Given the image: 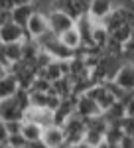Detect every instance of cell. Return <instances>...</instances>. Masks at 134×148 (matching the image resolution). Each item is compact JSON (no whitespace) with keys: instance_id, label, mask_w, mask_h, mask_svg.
Instances as JSON below:
<instances>
[{"instance_id":"6da1fadb","label":"cell","mask_w":134,"mask_h":148,"mask_svg":"<svg viewBox=\"0 0 134 148\" xmlns=\"http://www.w3.org/2000/svg\"><path fill=\"white\" fill-rule=\"evenodd\" d=\"M61 126L65 130V146H83V136H85V130H87V121L81 114L73 113Z\"/></svg>"},{"instance_id":"7a4b0ae2","label":"cell","mask_w":134,"mask_h":148,"mask_svg":"<svg viewBox=\"0 0 134 148\" xmlns=\"http://www.w3.org/2000/svg\"><path fill=\"white\" fill-rule=\"evenodd\" d=\"M47 14V24H49V30L53 32V34H63L67 28H71V26H75V18L73 16H69L65 10H61V8H49V10L45 12Z\"/></svg>"},{"instance_id":"3957f363","label":"cell","mask_w":134,"mask_h":148,"mask_svg":"<svg viewBox=\"0 0 134 148\" xmlns=\"http://www.w3.org/2000/svg\"><path fill=\"white\" fill-rule=\"evenodd\" d=\"M75 113L81 114L87 121V119L103 114V111H100V107L97 105V101L91 97L89 93H79V95H75Z\"/></svg>"},{"instance_id":"277c9868","label":"cell","mask_w":134,"mask_h":148,"mask_svg":"<svg viewBox=\"0 0 134 148\" xmlns=\"http://www.w3.org/2000/svg\"><path fill=\"white\" fill-rule=\"evenodd\" d=\"M24 28H26V36H28V38H34V40L42 38L45 32H49L47 14L42 12V10H36L32 16H30V20H28V24H26Z\"/></svg>"},{"instance_id":"5b68a950","label":"cell","mask_w":134,"mask_h":148,"mask_svg":"<svg viewBox=\"0 0 134 148\" xmlns=\"http://www.w3.org/2000/svg\"><path fill=\"white\" fill-rule=\"evenodd\" d=\"M42 144L47 148H59L65 146V130L63 126L51 123V125L44 126V132H42Z\"/></svg>"},{"instance_id":"8992f818","label":"cell","mask_w":134,"mask_h":148,"mask_svg":"<svg viewBox=\"0 0 134 148\" xmlns=\"http://www.w3.org/2000/svg\"><path fill=\"white\" fill-rule=\"evenodd\" d=\"M24 121H34L42 126H47L55 123V114L47 107H36V105H28L24 109Z\"/></svg>"},{"instance_id":"52a82bcc","label":"cell","mask_w":134,"mask_h":148,"mask_svg":"<svg viewBox=\"0 0 134 148\" xmlns=\"http://www.w3.org/2000/svg\"><path fill=\"white\" fill-rule=\"evenodd\" d=\"M112 81L122 89V91H134V61L124 59L118 71L114 73Z\"/></svg>"},{"instance_id":"ba28073f","label":"cell","mask_w":134,"mask_h":148,"mask_svg":"<svg viewBox=\"0 0 134 148\" xmlns=\"http://www.w3.org/2000/svg\"><path fill=\"white\" fill-rule=\"evenodd\" d=\"M26 38V28L20 26L14 20H6V22L0 26V42L2 44H10V42H22Z\"/></svg>"},{"instance_id":"9c48e42d","label":"cell","mask_w":134,"mask_h":148,"mask_svg":"<svg viewBox=\"0 0 134 148\" xmlns=\"http://www.w3.org/2000/svg\"><path fill=\"white\" fill-rule=\"evenodd\" d=\"M114 6H116L114 0H89L87 14H89L91 20H95V22H103V20L114 10Z\"/></svg>"},{"instance_id":"30bf717a","label":"cell","mask_w":134,"mask_h":148,"mask_svg":"<svg viewBox=\"0 0 134 148\" xmlns=\"http://www.w3.org/2000/svg\"><path fill=\"white\" fill-rule=\"evenodd\" d=\"M22 136L26 138L28 146H44L42 144V132H44V126L34 123V121H22V128H20Z\"/></svg>"},{"instance_id":"8fae6325","label":"cell","mask_w":134,"mask_h":148,"mask_svg":"<svg viewBox=\"0 0 134 148\" xmlns=\"http://www.w3.org/2000/svg\"><path fill=\"white\" fill-rule=\"evenodd\" d=\"M109 40H111V32H109V28H107L103 22H95V26H93V34H91V44L105 51V47H107V44H109Z\"/></svg>"},{"instance_id":"7c38bea8","label":"cell","mask_w":134,"mask_h":148,"mask_svg":"<svg viewBox=\"0 0 134 148\" xmlns=\"http://www.w3.org/2000/svg\"><path fill=\"white\" fill-rule=\"evenodd\" d=\"M34 12H36V6L32 4H18V6H12L10 10V18L14 22H18L20 26H26L28 20H30V16H32Z\"/></svg>"},{"instance_id":"4fadbf2b","label":"cell","mask_w":134,"mask_h":148,"mask_svg":"<svg viewBox=\"0 0 134 148\" xmlns=\"http://www.w3.org/2000/svg\"><path fill=\"white\" fill-rule=\"evenodd\" d=\"M59 40H61V42H63L69 49H73V51L83 46V38H81V32L77 30V26L67 28L63 34H59Z\"/></svg>"},{"instance_id":"5bb4252c","label":"cell","mask_w":134,"mask_h":148,"mask_svg":"<svg viewBox=\"0 0 134 148\" xmlns=\"http://www.w3.org/2000/svg\"><path fill=\"white\" fill-rule=\"evenodd\" d=\"M18 89H20V83H18V79H16V75H14V73L4 75V77L0 79V101L12 97Z\"/></svg>"},{"instance_id":"9a60e30c","label":"cell","mask_w":134,"mask_h":148,"mask_svg":"<svg viewBox=\"0 0 134 148\" xmlns=\"http://www.w3.org/2000/svg\"><path fill=\"white\" fill-rule=\"evenodd\" d=\"M124 136V130L118 126V123H109L105 130V146H120V140Z\"/></svg>"},{"instance_id":"2e32d148","label":"cell","mask_w":134,"mask_h":148,"mask_svg":"<svg viewBox=\"0 0 134 148\" xmlns=\"http://www.w3.org/2000/svg\"><path fill=\"white\" fill-rule=\"evenodd\" d=\"M4 59L6 63H16L22 59V42H10V44H4Z\"/></svg>"},{"instance_id":"e0dca14e","label":"cell","mask_w":134,"mask_h":148,"mask_svg":"<svg viewBox=\"0 0 134 148\" xmlns=\"http://www.w3.org/2000/svg\"><path fill=\"white\" fill-rule=\"evenodd\" d=\"M132 30H134V26L130 22H124L122 26H118V28H114L111 32V38L114 40V42H118V44H126L130 38H132Z\"/></svg>"},{"instance_id":"ac0fdd59","label":"cell","mask_w":134,"mask_h":148,"mask_svg":"<svg viewBox=\"0 0 134 148\" xmlns=\"http://www.w3.org/2000/svg\"><path fill=\"white\" fill-rule=\"evenodd\" d=\"M8 148H28V142L22 136V132H14L8 136Z\"/></svg>"},{"instance_id":"d6986e66","label":"cell","mask_w":134,"mask_h":148,"mask_svg":"<svg viewBox=\"0 0 134 148\" xmlns=\"http://www.w3.org/2000/svg\"><path fill=\"white\" fill-rule=\"evenodd\" d=\"M118 126L126 134H134V114H124L122 119L118 121Z\"/></svg>"},{"instance_id":"ffe728a7","label":"cell","mask_w":134,"mask_h":148,"mask_svg":"<svg viewBox=\"0 0 134 148\" xmlns=\"http://www.w3.org/2000/svg\"><path fill=\"white\" fill-rule=\"evenodd\" d=\"M8 136H10V132H8L6 121L0 116V146H6V148H8Z\"/></svg>"},{"instance_id":"44dd1931","label":"cell","mask_w":134,"mask_h":148,"mask_svg":"<svg viewBox=\"0 0 134 148\" xmlns=\"http://www.w3.org/2000/svg\"><path fill=\"white\" fill-rule=\"evenodd\" d=\"M8 73H10V65L4 63V61H0V79H2L4 75H8Z\"/></svg>"},{"instance_id":"7402d4cb","label":"cell","mask_w":134,"mask_h":148,"mask_svg":"<svg viewBox=\"0 0 134 148\" xmlns=\"http://www.w3.org/2000/svg\"><path fill=\"white\" fill-rule=\"evenodd\" d=\"M34 0H12V4L14 6H18V4H32Z\"/></svg>"}]
</instances>
